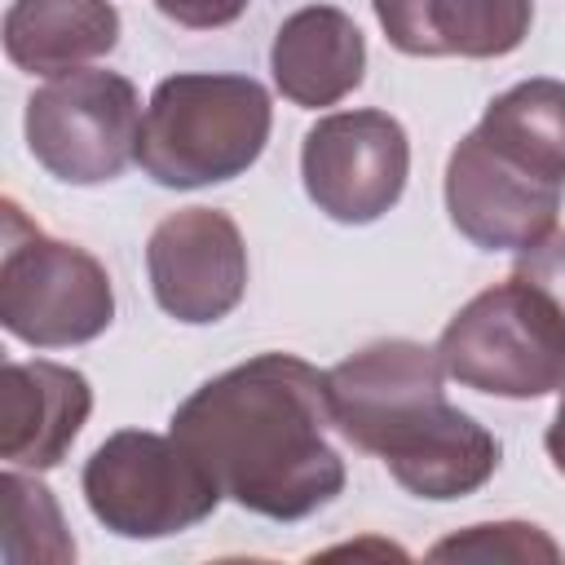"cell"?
Listing matches in <instances>:
<instances>
[{
  "mask_svg": "<svg viewBox=\"0 0 565 565\" xmlns=\"http://www.w3.org/2000/svg\"><path fill=\"white\" fill-rule=\"evenodd\" d=\"M0 503H4V543H0V552H4L9 565H26V561L66 565V561H75V539L66 534L57 499L44 481L9 468L0 477Z\"/></svg>",
  "mask_w": 565,
  "mask_h": 565,
  "instance_id": "obj_16",
  "label": "cell"
},
{
  "mask_svg": "<svg viewBox=\"0 0 565 565\" xmlns=\"http://www.w3.org/2000/svg\"><path fill=\"white\" fill-rule=\"evenodd\" d=\"M252 0H154V9L185 31H216L247 13Z\"/></svg>",
  "mask_w": 565,
  "mask_h": 565,
  "instance_id": "obj_18",
  "label": "cell"
},
{
  "mask_svg": "<svg viewBox=\"0 0 565 565\" xmlns=\"http://www.w3.org/2000/svg\"><path fill=\"white\" fill-rule=\"evenodd\" d=\"M463 388L534 402L565 384V230L521 252L516 274L477 291L437 335Z\"/></svg>",
  "mask_w": 565,
  "mask_h": 565,
  "instance_id": "obj_3",
  "label": "cell"
},
{
  "mask_svg": "<svg viewBox=\"0 0 565 565\" xmlns=\"http://www.w3.org/2000/svg\"><path fill=\"white\" fill-rule=\"evenodd\" d=\"M331 428L327 371L296 353H256L172 411V437L225 499L265 521H305L344 490Z\"/></svg>",
  "mask_w": 565,
  "mask_h": 565,
  "instance_id": "obj_1",
  "label": "cell"
},
{
  "mask_svg": "<svg viewBox=\"0 0 565 565\" xmlns=\"http://www.w3.org/2000/svg\"><path fill=\"white\" fill-rule=\"evenodd\" d=\"M428 556L437 561H561V547L525 521H494V525H468L463 534L441 539Z\"/></svg>",
  "mask_w": 565,
  "mask_h": 565,
  "instance_id": "obj_17",
  "label": "cell"
},
{
  "mask_svg": "<svg viewBox=\"0 0 565 565\" xmlns=\"http://www.w3.org/2000/svg\"><path fill=\"white\" fill-rule=\"evenodd\" d=\"M406 57H508L534 26V0H371Z\"/></svg>",
  "mask_w": 565,
  "mask_h": 565,
  "instance_id": "obj_12",
  "label": "cell"
},
{
  "mask_svg": "<svg viewBox=\"0 0 565 565\" xmlns=\"http://www.w3.org/2000/svg\"><path fill=\"white\" fill-rule=\"evenodd\" d=\"M446 366L419 340H375L327 371L335 433L415 499H463L499 468V441L446 402Z\"/></svg>",
  "mask_w": 565,
  "mask_h": 565,
  "instance_id": "obj_2",
  "label": "cell"
},
{
  "mask_svg": "<svg viewBox=\"0 0 565 565\" xmlns=\"http://www.w3.org/2000/svg\"><path fill=\"white\" fill-rule=\"evenodd\" d=\"M543 446H547V459H552V468L565 477V384H561V402H556V415H552V424H547V437H543Z\"/></svg>",
  "mask_w": 565,
  "mask_h": 565,
  "instance_id": "obj_19",
  "label": "cell"
},
{
  "mask_svg": "<svg viewBox=\"0 0 565 565\" xmlns=\"http://www.w3.org/2000/svg\"><path fill=\"white\" fill-rule=\"evenodd\" d=\"M115 322L106 265L44 234L13 199L0 203V327L31 349H71Z\"/></svg>",
  "mask_w": 565,
  "mask_h": 565,
  "instance_id": "obj_5",
  "label": "cell"
},
{
  "mask_svg": "<svg viewBox=\"0 0 565 565\" xmlns=\"http://www.w3.org/2000/svg\"><path fill=\"white\" fill-rule=\"evenodd\" d=\"M269 71L291 106L322 110L344 102L366 75V40L335 4H305L282 18L269 44Z\"/></svg>",
  "mask_w": 565,
  "mask_h": 565,
  "instance_id": "obj_13",
  "label": "cell"
},
{
  "mask_svg": "<svg viewBox=\"0 0 565 565\" xmlns=\"http://www.w3.org/2000/svg\"><path fill=\"white\" fill-rule=\"evenodd\" d=\"M84 503L119 539H172L221 508L212 472L172 437L146 428L110 433L84 463Z\"/></svg>",
  "mask_w": 565,
  "mask_h": 565,
  "instance_id": "obj_6",
  "label": "cell"
},
{
  "mask_svg": "<svg viewBox=\"0 0 565 565\" xmlns=\"http://www.w3.org/2000/svg\"><path fill=\"white\" fill-rule=\"evenodd\" d=\"M93 415L84 371L35 358L4 362L0 375V455L9 468H57Z\"/></svg>",
  "mask_w": 565,
  "mask_h": 565,
  "instance_id": "obj_11",
  "label": "cell"
},
{
  "mask_svg": "<svg viewBox=\"0 0 565 565\" xmlns=\"http://www.w3.org/2000/svg\"><path fill=\"white\" fill-rule=\"evenodd\" d=\"M146 274L154 305L168 318L185 327L221 322L247 291L243 230L221 207H181L154 225L146 243Z\"/></svg>",
  "mask_w": 565,
  "mask_h": 565,
  "instance_id": "obj_10",
  "label": "cell"
},
{
  "mask_svg": "<svg viewBox=\"0 0 565 565\" xmlns=\"http://www.w3.org/2000/svg\"><path fill=\"white\" fill-rule=\"evenodd\" d=\"M141 97L128 75L79 66L26 97V150L66 185H106L137 163Z\"/></svg>",
  "mask_w": 565,
  "mask_h": 565,
  "instance_id": "obj_7",
  "label": "cell"
},
{
  "mask_svg": "<svg viewBox=\"0 0 565 565\" xmlns=\"http://www.w3.org/2000/svg\"><path fill=\"white\" fill-rule=\"evenodd\" d=\"M300 177L313 207L340 225H371L397 207L411 177L406 128L388 110L322 115L300 146Z\"/></svg>",
  "mask_w": 565,
  "mask_h": 565,
  "instance_id": "obj_8",
  "label": "cell"
},
{
  "mask_svg": "<svg viewBox=\"0 0 565 565\" xmlns=\"http://www.w3.org/2000/svg\"><path fill=\"white\" fill-rule=\"evenodd\" d=\"M119 44L110 0H13L4 13V57L26 75L79 71Z\"/></svg>",
  "mask_w": 565,
  "mask_h": 565,
  "instance_id": "obj_14",
  "label": "cell"
},
{
  "mask_svg": "<svg viewBox=\"0 0 565 565\" xmlns=\"http://www.w3.org/2000/svg\"><path fill=\"white\" fill-rule=\"evenodd\" d=\"M565 185L512 163L477 132H468L446 159V212L450 225L481 252H530L561 230Z\"/></svg>",
  "mask_w": 565,
  "mask_h": 565,
  "instance_id": "obj_9",
  "label": "cell"
},
{
  "mask_svg": "<svg viewBox=\"0 0 565 565\" xmlns=\"http://www.w3.org/2000/svg\"><path fill=\"white\" fill-rule=\"evenodd\" d=\"M274 106L260 79L234 71H181L154 84L137 163L163 190H199L243 177L269 141Z\"/></svg>",
  "mask_w": 565,
  "mask_h": 565,
  "instance_id": "obj_4",
  "label": "cell"
},
{
  "mask_svg": "<svg viewBox=\"0 0 565 565\" xmlns=\"http://www.w3.org/2000/svg\"><path fill=\"white\" fill-rule=\"evenodd\" d=\"M472 132L534 177L565 185V79L534 75L512 84L486 106Z\"/></svg>",
  "mask_w": 565,
  "mask_h": 565,
  "instance_id": "obj_15",
  "label": "cell"
}]
</instances>
